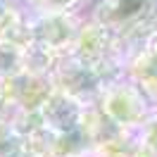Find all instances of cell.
I'll use <instances>...</instances> for the list:
<instances>
[{
  "mask_svg": "<svg viewBox=\"0 0 157 157\" xmlns=\"http://www.w3.org/2000/svg\"><path fill=\"white\" fill-rule=\"evenodd\" d=\"M24 71V45L10 38H0V81Z\"/></svg>",
  "mask_w": 157,
  "mask_h": 157,
  "instance_id": "5b68a950",
  "label": "cell"
},
{
  "mask_svg": "<svg viewBox=\"0 0 157 157\" xmlns=\"http://www.w3.org/2000/svg\"><path fill=\"white\" fill-rule=\"evenodd\" d=\"M86 0H21L29 12H76Z\"/></svg>",
  "mask_w": 157,
  "mask_h": 157,
  "instance_id": "ba28073f",
  "label": "cell"
},
{
  "mask_svg": "<svg viewBox=\"0 0 157 157\" xmlns=\"http://www.w3.org/2000/svg\"><path fill=\"white\" fill-rule=\"evenodd\" d=\"M50 83L55 90H62L71 98L81 100L83 105H95L100 90L105 86L102 78L86 62H81L74 52L57 57L55 67L50 71Z\"/></svg>",
  "mask_w": 157,
  "mask_h": 157,
  "instance_id": "3957f363",
  "label": "cell"
},
{
  "mask_svg": "<svg viewBox=\"0 0 157 157\" xmlns=\"http://www.w3.org/2000/svg\"><path fill=\"white\" fill-rule=\"evenodd\" d=\"M81 24L83 17H76V12H29V43L43 45L57 57L69 55L74 50Z\"/></svg>",
  "mask_w": 157,
  "mask_h": 157,
  "instance_id": "7a4b0ae2",
  "label": "cell"
},
{
  "mask_svg": "<svg viewBox=\"0 0 157 157\" xmlns=\"http://www.w3.org/2000/svg\"><path fill=\"white\" fill-rule=\"evenodd\" d=\"M136 133V131H133ZM133 133H121V136L100 140L88 147V157H131V143Z\"/></svg>",
  "mask_w": 157,
  "mask_h": 157,
  "instance_id": "52a82bcc",
  "label": "cell"
},
{
  "mask_svg": "<svg viewBox=\"0 0 157 157\" xmlns=\"http://www.w3.org/2000/svg\"><path fill=\"white\" fill-rule=\"evenodd\" d=\"M0 157H26L21 133L14 128L12 119L2 114H0Z\"/></svg>",
  "mask_w": 157,
  "mask_h": 157,
  "instance_id": "8992f818",
  "label": "cell"
},
{
  "mask_svg": "<svg viewBox=\"0 0 157 157\" xmlns=\"http://www.w3.org/2000/svg\"><path fill=\"white\" fill-rule=\"evenodd\" d=\"M95 105L114 126L126 133L138 131L155 112V102L145 88L126 74L105 83Z\"/></svg>",
  "mask_w": 157,
  "mask_h": 157,
  "instance_id": "6da1fadb",
  "label": "cell"
},
{
  "mask_svg": "<svg viewBox=\"0 0 157 157\" xmlns=\"http://www.w3.org/2000/svg\"><path fill=\"white\" fill-rule=\"evenodd\" d=\"M71 157H88V152H83V155H71Z\"/></svg>",
  "mask_w": 157,
  "mask_h": 157,
  "instance_id": "30bf717a",
  "label": "cell"
},
{
  "mask_svg": "<svg viewBox=\"0 0 157 157\" xmlns=\"http://www.w3.org/2000/svg\"><path fill=\"white\" fill-rule=\"evenodd\" d=\"M152 102H155V107H157V90L152 93Z\"/></svg>",
  "mask_w": 157,
  "mask_h": 157,
  "instance_id": "9c48e42d",
  "label": "cell"
},
{
  "mask_svg": "<svg viewBox=\"0 0 157 157\" xmlns=\"http://www.w3.org/2000/svg\"><path fill=\"white\" fill-rule=\"evenodd\" d=\"M83 112H86V105L81 100L52 88V93L48 95V100L40 107V117H43V124L50 131H55V133H69V131L81 126Z\"/></svg>",
  "mask_w": 157,
  "mask_h": 157,
  "instance_id": "277c9868",
  "label": "cell"
}]
</instances>
